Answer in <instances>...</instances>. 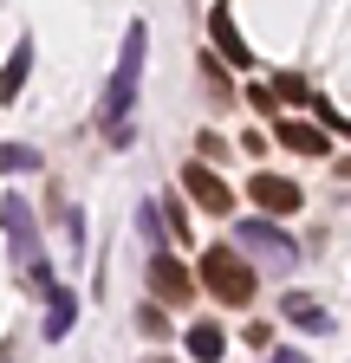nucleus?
Wrapping results in <instances>:
<instances>
[{
  "instance_id": "obj_10",
  "label": "nucleus",
  "mask_w": 351,
  "mask_h": 363,
  "mask_svg": "<svg viewBox=\"0 0 351 363\" xmlns=\"http://www.w3.org/2000/svg\"><path fill=\"white\" fill-rule=\"evenodd\" d=\"M26 72H33V39H20V45H14V59L0 65V104H14V98H20Z\"/></svg>"
},
{
  "instance_id": "obj_13",
  "label": "nucleus",
  "mask_w": 351,
  "mask_h": 363,
  "mask_svg": "<svg viewBox=\"0 0 351 363\" xmlns=\"http://www.w3.org/2000/svg\"><path fill=\"white\" fill-rule=\"evenodd\" d=\"M280 311H286V318H293V325H306V331H332V318H325V311H319V305H313V298H299V292H293V298H286V305H280Z\"/></svg>"
},
{
  "instance_id": "obj_2",
  "label": "nucleus",
  "mask_w": 351,
  "mask_h": 363,
  "mask_svg": "<svg viewBox=\"0 0 351 363\" xmlns=\"http://www.w3.org/2000/svg\"><path fill=\"white\" fill-rule=\"evenodd\" d=\"M0 227H7V240H14V259L53 292V266H46V253H39V220H33L26 195H7V201H0Z\"/></svg>"
},
{
  "instance_id": "obj_14",
  "label": "nucleus",
  "mask_w": 351,
  "mask_h": 363,
  "mask_svg": "<svg viewBox=\"0 0 351 363\" xmlns=\"http://www.w3.org/2000/svg\"><path fill=\"white\" fill-rule=\"evenodd\" d=\"M0 169H7V175H33V169H39V156H33L26 143H0Z\"/></svg>"
},
{
  "instance_id": "obj_15",
  "label": "nucleus",
  "mask_w": 351,
  "mask_h": 363,
  "mask_svg": "<svg viewBox=\"0 0 351 363\" xmlns=\"http://www.w3.org/2000/svg\"><path fill=\"white\" fill-rule=\"evenodd\" d=\"M137 234H144V247H156V240H163V214H156V201H144V208H137Z\"/></svg>"
},
{
  "instance_id": "obj_16",
  "label": "nucleus",
  "mask_w": 351,
  "mask_h": 363,
  "mask_svg": "<svg viewBox=\"0 0 351 363\" xmlns=\"http://www.w3.org/2000/svg\"><path fill=\"white\" fill-rule=\"evenodd\" d=\"M274 98H286V104H306V84H299V72H280V78H274Z\"/></svg>"
},
{
  "instance_id": "obj_12",
  "label": "nucleus",
  "mask_w": 351,
  "mask_h": 363,
  "mask_svg": "<svg viewBox=\"0 0 351 363\" xmlns=\"http://www.w3.org/2000/svg\"><path fill=\"white\" fill-rule=\"evenodd\" d=\"M222 325H189V357H202V363H215V357H222Z\"/></svg>"
},
{
  "instance_id": "obj_9",
  "label": "nucleus",
  "mask_w": 351,
  "mask_h": 363,
  "mask_svg": "<svg viewBox=\"0 0 351 363\" xmlns=\"http://www.w3.org/2000/svg\"><path fill=\"white\" fill-rule=\"evenodd\" d=\"M72 318H78V292L53 286V292H46V337H53V344H59V337L72 331Z\"/></svg>"
},
{
  "instance_id": "obj_17",
  "label": "nucleus",
  "mask_w": 351,
  "mask_h": 363,
  "mask_svg": "<svg viewBox=\"0 0 351 363\" xmlns=\"http://www.w3.org/2000/svg\"><path fill=\"white\" fill-rule=\"evenodd\" d=\"M267 363H306V357H299V350H274Z\"/></svg>"
},
{
  "instance_id": "obj_1",
  "label": "nucleus",
  "mask_w": 351,
  "mask_h": 363,
  "mask_svg": "<svg viewBox=\"0 0 351 363\" xmlns=\"http://www.w3.org/2000/svg\"><path fill=\"white\" fill-rule=\"evenodd\" d=\"M144 52H150V33H144V20L124 33V59H117V72H111V91H104V130L124 143V117H130V104H137V78H144Z\"/></svg>"
},
{
  "instance_id": "obj_11",
  "label": "nucleus",
  "mask_w": 351,
  "mask_h": 363,
  "mask_svg": "<svg viewBox=\"0 0 351 363\" xmlns=\"http://www.w3.org/2000/svg\"><path fill=\"white\" fill-rule=\"evenodd\" d=\"M280 143L286 150H299V156H325V130H313V123H280Z\"/></svg>"
},
{
  "instance_id": "obj_5",
  "label": "nucleus",
  "mask_w": 351,
  "mask_h": 363,
  "mask_svg": "<svg viewBox=\"0 0 351 363\" xmlns=\"http://www.w3.org/2000/svg\"><path fill=\"white\" fill-rule=\"evenodd\" d=\"M247 201H254V208H267V214H299V208H306L299 182H286V175H274V169L247 175Z\"/></svg>"
},
{
  "instance_id": "obj_6",
  "label": "nucleus",
  "mask_w": 351,
  "mask_h": 363,
  "mask_svg": "<svg viewBox=\"0 0 351 363\" xmlns=\"http://www.w3.org/2000/svg\"><path fill=\"white\" fill-rule=\"evenodd\" d=\"M183 195H189L202 214H228V208H234V189H228L208 162H189V169H183Z\"/></svg>"
},
{
  "instance_id": "obj_8",
  "label": "nucleus",
  "mask_w": 351,
  "mask_h": 363,
  "mask_svg": "<svg viewBox=\"0 0 351 363\" xmlns=\"http://www.w3.org/2000/svg\"><path fill=\"white\" fill-rule=\"evenodd\" d=\"M208 39L222 45V59H228V65H241V72L254 65V52H247V39H241V26H234L228 7H215V13H208Z\"/></svg>"
},
{
  "instance_id": "obj_4",
  "label": "nucleus",
  "mask_w": 351,
  "mask_h": 363,
  "mask_svg": "<svg viewBox=\"0 0 351 363\" xmlns=\"http://www.w3.org/2000/svg\"><path fill=\"white\" fill-rule=\"evenodd\" d=\"M234 253H260V266H274V272H286L299 259V247L280 234V227H267V220H241L234 227Z\"/></svg>"
},
{
  "instance_id": "obj_7",
  "label": "nucleus",
  "mask_w": 351,
  "mask_h": 363,
  "mask_svg": "<svg viewBox=\"0 0 351 363\" xmlns=\"http://www.w3.org/2000/svg\"><path fill=\"white\" fill-rule=\"evenodd\" d=\"M150 286H156V298H169V305H189V298H195V279L183 272V259H163V253H150Z\"/></svg>"
},
{
  "instance_id": "obj_3",
  "label": "nucleus",
  "mask_w": 351,
  "mask_h": 363,
  "mask_svg": "<svg viewBox=\"0 0 351 363\" xmlns=\"http://www.w3.org/2000/svg\"><path fill=\"white\" fill-rule=\"evenodd\" d=\"M202 286L222 298V305H247V298H254V266H247L234 247H208V253H202Z\"/></svg>"
}]
</instances>
